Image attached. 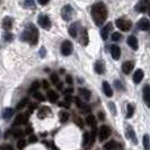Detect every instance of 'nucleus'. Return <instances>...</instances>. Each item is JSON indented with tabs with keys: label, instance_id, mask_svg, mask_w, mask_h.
Instances as JSON below:
<instances>
[{
	"label": "nucleus",
	"instance_id": "nucleus-17",
	"mask_svg": "<svg viewBox=\"0 0 150 150\" xmlns=\"http://www.w3.org/2000/svg\"><path fill=\"white\" fill-rule=\"evenodd\" d=\"M128 45L132 49V50H134V51H137L138 50V40H137V38L135 36H133V35H130L128 38Z\"/></svg>",
	"mask_w": 150,
	"mask_h": 150
},
{
	"label": "nucleus",
	"instance_id": "nucleus-4",
	"mask_svg": "<svg viewBox=\"0 0 150 150\" xmlns=\"http://www.w3.org/2000/svg\"><path fill=\"white\" fill-rule=\"evenodd\" d=\"M61 16H62V18L66 22L71 21L72 19V16H74V9H72V7L69 6V5H66L64 7L62 8V10H61Z\"/></svg>",
	"mask_w": 150,
	"mask_h": 150
},
{
	"label": "nucleus",
	"instance_id": "nucleus-58",
	"mask_svg": "<svg viewBox=\"0 0 150 150\" xmlns=\"http://www.w3.org/2000/svg\"><path fill=\"white\" fill-rule=\"evenodd\" d=\"M52 148H53V150H59L58 148H57V147H55V146H52Z\"/></svg>",
	"mask_w": 150,
	"mask_h": 150
},
{
	"label": "nucleus",
	"instance_id": "nucleus-48",
	"mask_svg": "<svg viewBox=\"0 0 150 150\" xmlns=\"http://www.w3.org/2000/svg\"><path fill=\"white\" fill-rule=\"evenodd\" d=\"M64 99H66V102H67L68 104H69V103L72 100V97H71L70 95H66V96H64Z\"/></svg>",
	"mask_w": 150,
	"mask_h": 150
},
{
	"label": "nucleus",
	"instance_id": "nucleus-41",
	"mask_svg": "<svg viewBox=\"0 0 150 150\" xmlns=\"http://www.w3.org/2000/svg\"><path fill=\"white\" fill-rule=\"evenodd\" d=\"M0 150H14V149H13V147L10 144H2L0 147Z\"/></svg>",
	"mask_w": 150,
	"mask_h": 150
},
{
	"label": "nucleus",
	"instance_id": "nucleus-3",
	"mask_svg": "<svg viewBox=\"0 0 150 150\" xmlns=\"http://www.w3.org/2000/svg\"><path fill=\"white\" fill-rule=\"evenodd\" d=\"M116 27L119 30H123V32H129L130 28L132 27V23L128 21V19H124V18H119L116 19Z\"/></svg>",
	"mask_w": 150,
	"mask_h": 150
},
{
	"label": "nucleus",
	"instance_id": "nucleus-55",
	"mask_svg": "<svg viewBox=\"0 0 150 150\" xmlns=\"http://www.w3.org/2000/svg\"><path fill=\"white\" fill-rule=\"evenodd\" d=\"M33 131V129L30 128V127H28V128H26V130H25V133H28V134H30V132Z\"/></svg>",
	"mask_w": 150,
	"mask_h": 150
},
{
	"label": "nucleus",
	"instance_id": "nucleus-59",
	"mask_svg": "<svg viewBox=\"0 0 150 150\" xmlns=\"http://www.w3.org/2000/svg\"><path fill=\"white\" fill-rule=\"evenodd\" d=\"M149 15H150V13H149Z\"/></svg>",
	"mask_w": 150,
	"mask_h": 150
},
{
	"label": "nucleus",
	"instance_id": "nucleus-13",
	"mask_svg": "<svg viewBox=\"0 0 150 150\" xmlns=\"http://www.w3.org/2000/svg\"><path fill=\"white\" fill-rule=\"evenodd\" d=\"M94 69H95V71L97 72L98 75H103L105 72V63L100 60L96 61V63L94 66Z\"/></svg>",
	"mask_w": 150,
	"mask_h": 150
},
{
	"label": "nucleus",
	"instance_id": "nucleus-2",
	"mask_svg": "<svg viewBox=\"0 0 150 150\" xmlns=\"http://www.w3.org/2000/svg\"><path fill=\"white\" fill-rule=\"evenodd\" d=\"M22 40L24 42H28L30 44L35 45L38 42V28L33 25V24H28L26 26L25 30L22 34Z\"/></svg>",
	"mask_w": 150,
	"mask_h": 150
},
{
	"label": "nucleus",
	"instance_id": "nucleus-37",
	"mask_svg": "<svg viewBox=\"0 0 150 150\" xmlns=\"http://www.w3.org/2000/svg\"><path fill=\"white\" fill-rule=\"evenodd\" d=\"M33 96H34V98H35V99H38V100H41V102H42V100H44V99H45L44 96H43V95H42L41 93H38V91H36V93H34V94H33Z\"/></svg>",
	"mask_w": 150,
	"mask_h": 150
},
{
	"label": "nucleus",
	"instance_id": "nucleus-42",
	"mask_svg": "<svg viewBox=\"0 0 150 150\" xmlns=\"http://www.w3.org/2000/svg\"><path fill=\"white\" fill-rule=\"evenodd\" d=\"M25 4H26L27 7H30V8L34 7V0H26Z\"/></svg>",
	"mask_w": 150,
	"mask_h": 150
},
{
	"label": "nucleus",
	"instance_id": "nucleus-54",
	"mask_svg": "<svg viewBox=\"0 0 150 150\" xmlns=\"http://www.w3.org/2000/svg\"><path fill=\"white\" fill-rule=\"evenodd\" d=\"M62 87H63V83H60V81H59V83H57V88H58L59 90L62 89Z\"/></svg>",
	"mask_w": 150,
	"mask_h": 150
},
{
	"label": "nucleus",
	"instance_id": "nucleus-35",
	"mask_svg": "<svg viewBox=\"0 0 150 150\" xmlns=\"http://www.w3.org/2000/svg\"><path fill=\"white\" fill-rule=\"evenodd\" d=\"M128 137L129 138H131L132 140H133V142L137 143V138H135L134 135V132H133V130L131 128H128Z\"/></svg>",
	"mask_w": 150,
	"mask_h": 150
},
{
	"label": "nucleus",
	"instance_id": "nucleus-45",
	"mask_svg": "<svg viewBox=\"0 0 150 150\" xmlns=\"http://www.w3.org/2000/svg\"><path fill=\"white\" fill-rule=\"evenodd\" d=\"M76 123H77V124H78L80 128H83V120H81V119H79V117H77V119H76Z\"/></svg>",
	"mask_w": 150,
	"mask_h": 150
},
{
	"label": "nucleus",
	"instance_id": "nucleus-27",
	"mask_svg": "<svg viewBox=\"0 0 150 150\" xmlns=\"http://www.w3.org/2000/svg\"><path fill=\"white\" fill-rule=\"evenodd\" d=\"M13 114H14V110L13 108H6L4 111V113H2V117L5 120H8V119H10L13 116Z\"/></svg>",
	"mask_w": 150,
	"mask_h": 150
},
{
	"label": "nucleus",
	"instance_id": "nucleus-24",
	"mask_svg": "<svg viewBox=\"0 0 150 150\" xmlns=\"http://www.w3.org/2000/svg\"><path fill=\"white\" fill-rule=\"evenodd\" d=\"M86 122H87V124L90 125V127H96V119H95V116H94L93 114L87 115V117H86Z\"/></svg>",
	"mask_w": 150,
	"mask_h": 150
},
{
	"label": "nucleus",
	"instance_id": "nucleus-16",
	"mask_svg": "<svg viewBox=\"0 0 150 150\" xmlns=\"http://www.w3.org/2000/svg\"><path fill=\"white\" fill-rule=\"evenodd\" d=\"M79 32V23H74L70 27H69V34L71 38H77Z\"/></svg>",
	"mask_w": 150,
	"mask_h": 150
},
{
	"label": "nucleus",
	"instance_id": "nucleus-12",
	"mask_svg": "<svg viewBox=\"0 0 150 150\" xmlns=\"http://www.w3.org/2000/svg\"><path fill=\"white\" fill-rule=\"evenodd\" d=\"M112 30H113L112 23H108L107 25H105V26L103 27V30L100 32V35H102L103 40H107V38H108V35H110V33H111Z\"/></svg>",
	"mask_w": 150,
	"mask_h": 150
},
{
	"label": "nucleus",
	"instance_id": "nucleus-7",
	"mask_svg": "<svg viewBox=\"0 0 150 150\" xmlns=\"http://www.w3.org/2000/svg\"><path fill=\"white\" fill-rule=\"evenodd\" d=\"M38 24L44 30H50L51 28V21L49 18V16L46 15H40L38 16Z\"/></svg>",
	"mask_w": 150,
	"mask_h": 150
},
{
	"label": "nucleus",
	"instance_id": "nucleus-10",
	"mask_svg": "<svg viewBox=\"0 0 150 150\" xmlns=\"http://www.w3.org/2000/svg\"><path fill=\"white\" fill-rule=\"evenodd\" d=\"M143 100L146 103V105L150 108V86L146 85L143 87Z\"/></svg>",
	"mask_w": 150,
	"mask_h": 150
},
{
	"label": "nucleus",
	"instance_id": "nucleus-44",
	"mask_svg": "<svg viewBox=\"0 0 150 150\" xmlns=\"http://www.w3.org/2000/svg\"><path fill=\"white\" fill-rule=\"evenodd\" d=\"M66 81H67V83H69V85H72V83H74V80H72V77L68 75L67 77H66Z\"/></svg>",
	"mask_w": 150,
	"mask_h": 150
},
{
	"label": "nucleus",
	"instance_id": "nucleus-57",
	"mask_svg": "<svg viewBox=\"0 0 150 150\" xmlns=\"http://www.w3.org/2000/svg\"><path fill=\"white\" fill-rule=\"evenodd\" d=\"M59 105L60 106H64V107H69V104H68V103H59Z\"/></svg>",
	"mask_w": 150,
	"mask_h": 150
},
{
	"label": "nucleus",
	"instance_id": "nucleus-25",
	"mask_svg": "<svg viewBox=\"0 0 150 150\" xmlns=\"http://www.w3.org/2000/svg\"><path fill=\"white\" fill-rule=\"evenodd\" d=\"M79 94L83 96V97H85V99H90V96H91V94H90V91L88 89H86V88H79Z\"/></svg>",
	"mask_w": 150,
	"mask_h": 150
},
{
	"label": "nucleus",
	"instance_id": "nucleus-29",
	"mask_svg": "<svg viewBox=\"0 0 150 150\" xmlns=\"http://www.w3.org/2000/svg\"><path fill=\"white\" fill-rule=\"evenodd\" d=\"M143 148L144 150H150V138L148 134L143 135Z\"/></svg>",
	"mask_w": 150,
	"mask_h": 150
},
{
	"label": "nucleus",
	"instance_id": "nucleus-47",
	"mask_svg": "<svg viewBox=\"0 0 150 150\" xmlns=\"http://www.w3.org/2000/svg\"><path fill=\"white\" fill-rule=\"evenodd\" d=\"M98 117H99V120L100 121H103L104 119H105V114H104L103 112H99L98 113Z\"/></svg>",
	"mask_w": 150,
	"mask_h": 150
},
{
	"label": "nucleus",
	"instance_id": "nucleus-49",
	"mask_svg": "<svg viewBox=\"0 0 150 150\" xmlns=\"http://www.w3.org/2000/svg\"><path fill=\"white\" fill-rule=\"evenodd\" d=\"M115 85H116V88H117V89H123V86H122V83H121L120 81L116 80V81H115Z\"/></svg>",
	"mask_w": 150,
	"mask_h": 150
},
{
	"label": "nucleus",
	"instance_id": "nucleus-26",
	"mask_svg": "<svg viewBox=\"0 0 150 150\" xmlns=\"http://www.w3.org/2000/svg\"><path fill=\"white\" fill-rule=\"evenodd\" d=\"M119 147V144L116 143V141H108L107 143H105L104 144V148H105L106 150H114L115 148H117Z\"/></svg>",
	"mask_w": 150,
	"mask_h": 150
},
{
	"label": "nucleus",
	"instance_id": "nucleus-38",
	"mask_svg": "<svg viewBox=\"0 0 150 150\" xmlns=\"http://www.w3.org/2000/svg\"><path fill=\"white\" fill-rule=\"evenodd\" d=\"M23 132H24V131H22V130H15V131L13 132V135L15 137L16 139H18V138L21 139V138L23 137V134H24Z\"/></svg>",
	"mask_w": 150,
	"mask_h": 150
},
{
	"label": "nucleus",
	"instance_id": "nucleus-30",
	"mask_svg": "<svg viewBox=\"0 0 150 150\" xmlns=\"http://www.w3.org/2000/svg\"><path fill=\"white\" fill-rule=\"evenodd\" d=\"M38 88H40V83L36 80V81H34V83L30 85V94H34V93H36V91H38Z\"/></svg>",
	"mask_w": 150,
	"mask_h": 150
},
{
	"label": "nucleus",
	"instance_id": "nucleus-22",
	"mask_svg": "<svg viewBox=\"0 0 150 150\" xmlns=\"http://www.w3.org/2000/svg\"><path fill=\"white\" fill-rule=\"evenodd\" d=\"M47 98H49V100H50L51 103H55V102L58 100V98H59V95H58V93L54 91V90H49V91H47Z\"/></svg>",
	"mask_w": 150,
	"mask_h": 150
},
{
	"label": "nucleus",
	"instance_id": "nucleus-11",
	"mask_svg": "<svg viewBox=\"0 0 150 150\" xmlns=\"http://www.w3.org/2000/svg\"><path fill=\"white\" fill-rule=\"evenodd\" d=\"M138 28L141 30H150V22L147 18H141L138 22Z\"/></svg>",
	"mask_w": 150,
	"mask_h": 150
},
{
	"label": "nucleus",
	"instance_id": "nucleus-36",
	"mask_svg": "<svg viewBox=\"0 0 150 150\" xmlns=\"http://www.w3.org/2000/svg\"><path fill=\"white\" fill-rule=\"evenodd\" d=\"M121 38H122V35H121L120 33L115 32V33H113V34H112V41L117 42V41H121Z\"/></svg>",
	"mask_w": 150,
	"mask_h": 150
},
{
	"label": "nucleus",
	"instance_id": "nucleus-19",
	"mask_svg": "<svg viewBox=\"0 0 150 150\" xmlns=\"http://www.w3.org/2000/svg\"><path fill=\"white\" fill-rule=\"evenodd\" d=\"M81 32H80V43H81V45H83V46H86V45L88 44V40H89V38H88V33H87V30H80Z\"/></svg>",
	"mask_w": 150,
	"mask_h": 150
},
{
	"label": "nucleus",
	"instance_id": "nucleus-39",
	"mask_svg": "<svg viewBox=\"0 0 150 150\" xmlns=\"http://www.w3.org/2000/svg\"><path fill=\"white\" fill-rule=\"evenodd\" d=\"M51 81H52L54 85H57V83H59V76L57 75V74H52V75H51Z\"/></svg>",
	"mask_w": 150,
	"mask_h": 150
},
{
	"label": "nucleus",
	"instance_id": "nucleus-56",
	"mask_svg": "<svg viewBox=\"0 0 150 150\" xmlns=\"http://www.w3.org/2000/svg\"><path fill=\"white\" fill-rule=\"evenodd\" d=\"M44 55H45V49L44 47H42V49H41V57L43 58Z\"/></svg>",
	"mask_w": 150,
	"mask_h": 150
},
{
	"label": "nucleus",
	"instance_id": "nucleus-23",
	"mask_svg": "<svg viewBox=\"0 0 150 150\" xmlns=\"http://www.w3.org/2000/svg\"><path fill=\"white\" fill-rule=\"evenodd\" d=\"M83 147H89L90 146V135L89 132H85L83 135Z\"/></svg>",
	"mask_w": 150,
	"mask_h": 150
},
{
	"label": "nucleus",
	"instance_id": "nucleus-14",
	"mask_svg": "<svg viewBox=\"0 0 150 150\" xmlns=\"http://www.w3.org/2000/svg\"><path fill=\"white\" fill-rule=\"evenodd\" d=\"M133 67H134V63L131 62V61H125L123 64H122V70L125 75H129L132 70H133Z\"/></svg>",
	"mask_w": 150,
	"mask_h": 150
},
{
	"label": "nucleus",
	"instance_id": "nucleus-28",
	"mask_svg": "<svg viewBox=\"0 0 150 150\" xmlns=\"http://www.w3.org/2000/svg\"><path fill=\"white\" fill-rule=\"evenodd\" d=\"M50 112H51V110L49 107H42L38 111V117L40 119H44L45 116H46V113H50Z\"/></svg>",
	"mask_w": 150,
	"mask_h": 150
},
{
	"label": "nucleus",
	"instance_id": "nucleus-20",
	"mask_svg": "<svg viewBox=\"0 0 150 150\" xmlns=\"http://www.w3.org/2000/svg\"><path fill=\"white\" fill-rule=\"evenodd\" d=\"M103 90H104V94H105L107 97H112L113 96V90L111 85L107 83V81H104L103 83Z\"/></svg>",
	"mask_w": 150,
	"mask_h": 150
},
{
	"label": "nucleus",
	"instance_id": "nucleus-50",
	"mask_svg": "<svg viewBox=\"0 0 150 150\" xmlns=\"http://www.w3.org/2000/svg\"><path fill=\"white\" fill-rule=\"evenodd\" d=\"M38 4H40V5L44 6V5H46V4H47L50 0H38Z\"/></svg>",
	"mask_w": 150,
	"mask_h": 150
},
{
	"label": "nucleus",
	"instance_id": "nucleus-40",
	"mask_svg": "<svg viewBox=\"0 0 150 150\" xmlns=\"http://www.w3.org/2000/svg\"><path fill=\"white\" fill-rule=\"evenodd\" d=\"M13 38H14V36H13V34H11V33H9V32H7V33L4 35V38H5L7 42H10V41L13 40Z\"/></svg>",
	"mask_w": 150,
	"mask_h": 150
},
{
	"label": "nucleus",
	"instance_id": "nucleus-21",
	"mask_svg": "<svg viewBox=\"0 0 150 150\" xmlns=\"http://www.w3.org/2000/svg\"><path fill=\"white\" fill-rule=\"evenodd\" d=\"M2 27H4V30H6L7 32L10 30L13 27V18L11 17H6L4 19V22H2Z\"/></svg>",
	"mask_w": 150,
	"mask_h": 150
},
{
	"label": "nucleus",
	"instance_id": "nucleus-15",
	"mask_svg": "<svg viewBox=\"0 0 150 150\" xmlns=\"http://www.w3.org/2000/svg\"><path fill=\"white\" fill-rule=\"evenodd\" d=\"M111 54H112V58L114 60H119L121 55V49L117 45H112L111 46Z\"/></svg>",
	"mask_w": 150,
	"mask_h": 150
},
{
	"label": "nucleus",
	"instance_id": "nucleus-1",
	"mask_svg": "<svg viewBox=\"0 0 150 150\" xmlns=\"http://www.w3.org/2000/svg\"><path fill=\"white\" fill-rule=\"evenodd\" d=\"M107 15H108V13H107V8L105 7V5L98 2L91 7V16L97 26L103 25V23L105 22L107 18Z\"/></svg>",
	"mask_w": 150,
	"mask_h": 150
},
{
	"label": "nucleus",
	"instance_id": "nucleus-46",
	"mask_svg": "<svg viewBox=\"0 0 150 150\" xmlns=\"http://www.w3.org/2000/svg\"><path fill=\"white\" fill-rule=\"evenodd\" d=\"M63 93H64V95H70V94L74 93V89H72V88H67Z\"/></svg>",
	"mask_w": 150,
	"mask_h": 150
},
{
	"label": "nucleus",
	"instance_id": "nucleus-33",
	"mask_svg": "<svg viewBox=\"0 0 150 150\" xmlns=\"http://www.w3.org/2000/svg\"><path fill=\"white\" fill-rule=\"evenodd\" d=\"M68 119H69V114H68L67 112H64V111L60 112V122H61V123L67 122Z\"/></svg>",
	"mask_w": 150,
	"mask_h": 150
},
{
	"label": "nucleus",
	"instance_id": "nucleus-9",
	"mask_svg": "<svg viewBox=\"0 0 150 150\" xmlns=\"http://www.w3.org/2000/svg\"><path fill=\"white\" fill-rule=\"evenodd\" d=\"M28 116H30V114H27V113H26V115H25V114H18V115L16 116L15 121H14V125L17 127V125L26 124L27 121H28Z\"/></svg>",
	"mask_w": 150,
	"mask_h": 150
},
{
	"label": "nucleus",
	"instance_id": "nucleus-43",
	"mask_svg": "<svg viewBox=\"0 0 150 150\" xmlns=\"http://www.w3.org/2000/svg\"><path fill=\"white\" fill-rule=\"evenodd\" d=\"M28 141H30V143H35L36 141H38V137H36V135H30V139H28Z\"/></svg>",
	"mask_w": 150,
	"mask_h": 150
},
{
	"label": "nucleus",
	"instance_id": "nucleus-6",
	"mask_svg": "<svg viewBox=\"0 0 150 150\" xmlns=\"http://www.w3.org/2000/svg\"><path fill=\"white\" fill-rule=\"evenodd\" d=\"M98 133V138H99V140L103 142L104 140H106L110 135H111V129L108 128L107 125H102L99 130L97 131Z\"/></svg>",
	"mask_w": 150,
	"mask_h": 150
},
{
	"label": "nucleus",
	"instance_id": "nucleus-51",
	"mask_svg": "<svg viewBox=\"0 0 150 150\" xmlns=\"http://www.w3.org/2000/svg\"><path fill=\"white\" fill-rule=\"evenodd\" d=\"M42 83H43V88H44V89H49V83H47L46 80H43Z\"/></svg>",
	"mask_w": 150,
	"mask_h": 150
},
{
	"label": "nucleus",
	"instance_id": "nucleus-52",
	"mask_svg": "<svg viewBox=\"0 0 150 150\" xmlns=\"http://www.w3.org/2000/svg\"><path fill=\"white\" fill-rule=\"evenodd\" d=\"M108 106H110V108H111V110H113V113H114V115H115V114H116V111H115V107H114V104H112V103H110V104H108Z\"/></svg>",
	"mask_w": 150,
	"mask_h": 150
},
{
	"label": "nucleus",
	"instance_id": "nucleus-31",
	"mask_svg": "<svg viewBox=\"0 0 150 150\" xmlns=\"http://www.w3.org/2000/svg\"><path fill=\"white\" fill-rule=\"evenodd\" d=\"M128 113H127V117L130 119V117H132L133 116V113H134V107L133 105H131V104H128Z\"/></svg>",
	"mask_w": 150,
	"mask_h": 150
},
{
	"label": "nucleus",
	"instance_id": "nucleus-34",
	"mask_svg": "<svg viewBox=\"0 0 150 150\" xmlns=\"http://www.w3.org/2000/svg\"><path fill=\"white\" fill-rule=\"evenodd\" d=\"M25 146H26V141L24 139H19L17 141V148H18V150H23L25 148Z\"/></svg>",
	"mask_w": 150,
	"mask_h": 150
},
{
	"label": "nucleus",
	"instance_id": "nucleus-32",
	"mask_svg": "<svg viewBox=\"0 0 150 150\" xmlns=\"http://www.w3.org/2000/svg\"><path fill=\"white\" fill-rule=\"evenodd\" d=\"M27 103H28V99H27V98H24V99H22V100L17 104V107H16V108H17V110H22V108H24L25 106L27 105Z\"/></svg>",
	"mask_w": 150,
	"mask_h": 150
},
{
	"label": "nucleus",
	"instance_id": "nucleus-5",
	"mask_svg": "<svg viewBox=\"0 0 150 150\" xmlns=\"http://www.w3.org/2000/svg\"><path fill=\"white\" fill-rule=\"evenodd\" d=\"M135 10L139 13H146L150 10V0H140L135 5Z\"/></svg>",
	"mask_w": 150,
	"mask_h": 150
},
{
	"label": "nucleus",
	"instance_id": "nucleus-18",
	"mask_svg": "<svg viewBox=\"0 0 150 150\" xmlns=\"http://www.w3.org/2000/svg\"><path fill=\"white\" fill-rule=\"evenodd\" d=\"M143 76H144V74H143L142 70L141 69H138L134 72V75H133V81H134V83H141L143 79Z\"/></svg>",
	"mask_w": 150,
	"mask_h": 150
},
{
	"label": "nucleus",
	"instance_id": "nucleus-8",
	"mask_svg": "<svg viewBox=\"0 0 150 150\" xmlns=\"http://www.w3.org/2000/svg\"><path fill=\"white\" fill-rule=\"evenodd\" d=\"M72 50H74V46H72V43L70 41H64L62 44H61V53L63 55H70L72 53Z\"/></svg>",
	"mask_w": 150,
	"mask_h": 150
},
{
	"label": "nucleus",
	"instance_id": "nucleus-53",
	"mask_svg": "<svg viewBox=\"0 0 150 150\" xmlns=\"http://www.w3.org/2000/svg\"><path fill=\"white\" fill-rule=\"evenodd\" d=\"M38 107V104H30V112H32L34 108H36Z\"/></svg>",
	"mask_w": 150,
	"mask_h": 150
}]
</instances>
